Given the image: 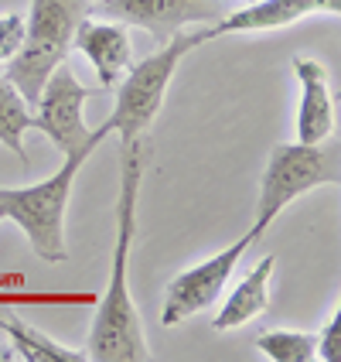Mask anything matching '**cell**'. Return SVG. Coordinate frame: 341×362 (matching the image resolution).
<instances>
[{
  "label": "cell",
  "instance_id": "11",
  "mask_svg": "<svg viewBox=\"0 0 341 362\" xmlns=\"http://www.w3.org/2000/svg\"><path fill=\"white\" fill-rule=\"evenodd\" d=\"M294 76L301 82V106H297V141L324 144L335 134V100L328 69L314 59H294Z\"/></svg>",
  "mask_w": 341,
  "mask_h": 362
},
{
  "label": "cell",
  "instance_id": "18",
  "mask_svg": "<svg viewBox=\"0 0 341 362\" xmlns=\"http://www.w3.org/2000/svg\"><path fill=\"white\" fill-rule=\"evenodd\" d=\"M0 222H4V212H0Z\"/></svg>",
  "mask_w": 341,
  "mask_h": 362
},
{
  "label": "cell",
  "instance_id": "1",
  "mask_svg": "<svg viewBox=\"0 0 341 362\" xmlns=\"http://www.w3.org/2000/svg\"><path fill=\"white\" fill-rule=\"evenodd\" d=\"M143 141H126L120 154V195H116V246L109 263V284L102 294L96 318L89 328L85 359L96 362H143L150 359V349L143 339L140 315L130 294V250L137 236V199H140L143 181Z\"/></svg>",
  "mask_w": 341,
  "mask_h": 362
},
{
  "label": "cell",
  "instance_id": "2",
  "mask_svg": "<svg viewBox=\"0 0 341 362\" xmlns=\"http://www.w3.org/2000/svg\"><path fill=\"white\" fill-rule=\"evenodd\" d=\"M198 45H205V28H191V31H178L174 38H167L143 62L130 65L126 76L120 79V93H116V106L113 113L106 117L102 127H96L92 134L106 141L109 134H120V141H137L147 134V127L154 123L157 110H161L164 96H167V86L178 72L181 59L188 52H195Z\"/></svg>",
  "mask_w": 341,
  "mask_h": 362
},
{
  "label": "cell",
  "instance_id": "7",
  "mask_svg": "<svg viewBox=\"0 0 341 362\" xmlns=\"http://www.w3.org/2000/svg\"><path fill=\"white\" fill-rule=\"evenodd\" d=\"M260 236H263V229L249 226V233L239 236L236 243H229L222 253H215V257L201 260L198 267H191V270L178 274L174 281L167 284L164 308H161V322L167 325V328H174V325L188 322L191 315H198V311H205V308H212V304L219 301V294L225 291L229 277L236 274V267H239V260L246 257V250L260 240Z\"/></svg>",
  "mask_w": 341,
  "mask_h": 362
},
{
  "label": "cell",
  "instance_id": "19",
  "mask_svg": "<svg viewBox=\"0 0 341 362\" xmlns=\"http://www.w3.org/2000/svg\"><path fill=\"white\" fill-rule=\"evenodd\" d=\"M0 339H4V332H0Z\"/></svg>",
  "mask_w": 341,
  "mask_h": 362
},
{
  "label": "cell",
  "instance_id": "12",
  "mask_svg": "<svg viewBox=\"0 0 341 362\" xmlns=\"http://www.w3.org/2000/svg\"><path fill=\"white\" fill-rule=\"evenodd\" d=\"M273 267H277L273 257H263V260L236 284V291L225 298V304L219 308V315L212 318V328H215V332L242 328L246 322H253V318H260V315L270 311V277H273Z\"/></svg>",
  "mask_w": 341,
  "mask_h": 362
},
{
  "label": "cell",
  "instance_id": "17",
  "mask_svg": "<svg viewBox=\"0 0 341 362\" xmlns=\"http://www.w3.org/2000/svg\"><path fill=\"white\" fill-rule=\"evenodd\" d=\"M314 349H318V359L338 362V356H341V311L331 315V322H328V328L321 332V339H318Z\"/></svg>",
  "mask_w": 341,
  "mask_h": 362
},
{
  "label": "cell",
  "instance_id": "10",
  "mask_svg": "<svg viewBox=\"0 0 341 362\" xmlns=\"http://www.w3.org/2000/svg\"><path fill=\"white\" fill-rule=\"evenodd\" d=\"M72 48H79L85 59L92 62L100 86H116L126 76V69L133 65V45H130V31L120 21H82L76 28Z\"/></svg>",
  "mask_w": 341,
  "mask_h": 362
},
{
  "label": "cell",
  "instance_id": "14",
  "mask_svg": "<svg viewBox=\"0 0 341 362\" xmlns=\"http://www.w3.org/2000/svg\"><path fill=\"white\" fill-rule=\"evenodd\" d=\"M31 130V106L20 96L14 82L0 79V144L11 147V154H18L20 164H28V147H24V134Z\"/></svg>",
  "mask_w": 341,
  "mask_h": 362
},
{
  "label": "cell",
  "instance_id": "13",
  "mask_svg": "<svg viewBox=\"0 0 341 362\" xmlns=\"http://www.w3.org/2000/svg\"><path fill=\"white\" fill-rule=\"evenodd\" d=\"M0 332L4 339H11L18 359H28V362H85V352H72L65 345L52 342L48 335H41L38 328L24 322H7L0 318Z\"/></svg>",
  "mask_w": 341,
  "mask_h": 362
},
{
  "label": "cell",
  "instance_id": "4",
  "mask_svg": "<svg viewBox=\"0 0 341 362\" xmlns=\"http://www.w3.org/2000/svg\"><path fill=\"white\" fill-rule=\"evenodd\" d=\"M89 161L82 154H65L61 168L52 178L28 185V188H0V212L4 219L18 222L24 236L31 243V250L44 263H65V209L72 195V181L79 175V168Z\"/></svg>",
  "mask_w": 341,
  "mask_h": 362
},
{
  "label": "cell",
  "instance_id": "9",
  "mask_svg": "<svg viewBox=\"0 0 341 362\" xmlns=\"http://www.w3.org/2000/svg\"><path fill=\"white\" fill-rule=\"evenodd\" d=\"M307 14H341V0H256L242 11L222 14L212 28H205V41L225 35H256L297 24Z\"/></svg>",
  "mask_w": 341,
  "mask_h": 362
},
{
  "label": "cell",
  "instance_id": "6",
  "mask_svg": "<svg viewBox=\"0 0 341 362\" xmlns=\"http://www.w3.org/2000/svg\"><path fill=\"white\" fill-rule=\"evenodd\" d=\"M85 100H89V89L65 65H59L44 79L38 100H35L38 110L31 113V130H41L61 154L89 158L102 141L85 123Z\"/></svg>",
  "mask_w": 341,
  "mask_h": 362
},
{
  "label": "cell",
  "instance_id": "8",
  "mask_svg": "<svg viewBox=\"0 0 341 362\" xmlns=\"http://www.w3.org/2000/svg\"><path fill=\"white\" fill-rule=\"evenodd\" d=\"M92 11L113 18L126 28H143L157 45L174 38L188 24H201L208 18H222L219 0H100Z\"/></svg>",
  "mask_w": 341,
  "mask_h": 362
},
{
  "label": "cell",
  "instance_id": "3",
  "mask_svg": "<svg viewBox=\"0 0 341 362\" xmlns=\"http://www.w3.org/2000/svg\"><path fill=\"white\" fill-rule=\"evenodd\" d=\"M92 14L89 0H31L28 35L14 59L7 62V79L20 89L28 106H35L44 79L72 52L76 28Z\"/></svg>",
  "mask_w": 341,
  "mask_h": 362
},
{
  "label": "cell",
  "instance_id": "15",
  "mask_svg": "<svg viewBox=\"0 0 341 362\" xmlns=\"http://www.w3.org/2000/svg\"><path fill=\"white\" fill-rule=\"evenodd\" d=\"M318 339L307 335V332H287V328H277V332H263L256 339V349L260 356L273 362H311L318 359Z\"/></svg>",
  "mask_w": 341,
  "mask_h": 362
},
{
  "label": "cell",
  "instance_id": "5",
  "mask_svg": "<svg viewBox=\"0 0 341 362\" xmlns=\"http://www.w3.org/2000/svg\"><path fill=\"white\" fill-rule=\"evenodd\" d=\"M335 181H338V154L328 151L324 144L297 141L273 147L260 178V202H256L253 226L266 233L290 202H297L321 185H335Z\"/></svg>",
  "mask_w": 341,
  "mask_h": 362
},
{
  "label": "cell",
  "instance_id": "16",
  "mask_svg": "<svg viewBox=\"0 0 341 362\" xmlns=\"http://www.w3.org/2000/svg\"><path fill=\"white\" fill-rule=\"evenodd\" d=\"M28 35V21L24 14H4L0 18V62H11L20 52Z\"/></svg>",
  "mask_w": 341,
  "mask_h": 362
}]
</instances>
